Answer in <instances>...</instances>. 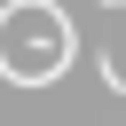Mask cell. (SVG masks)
<instances>
[{"label":"cell","mask_w":126,"mask_h":126,"mask_svg":"<svg viewBox=\"0 0 126 126\" xmlns=\"http://www.w3.org/2000/svg\"><path fill=\"white\" fill-rule=\"evenodd\" d=\"M94 79H102L110 94H126V71H118V55H110V47H94Z\"/></svg>","instance_id":"6da1fadb"},{"label":"cell","mask_w":126,"mask_h":126,"mask_svg":"<svg viewBox=\"0 0 126 126\" xmlns=\"http://www.w3.org/2000/svg\"><path fill=\"white\" fill-rule=\"evenodd\" d=\"M102 8H126V0H102Z\"/></svg>","instance_id":"7a4b0ae2"}]
</instances>
